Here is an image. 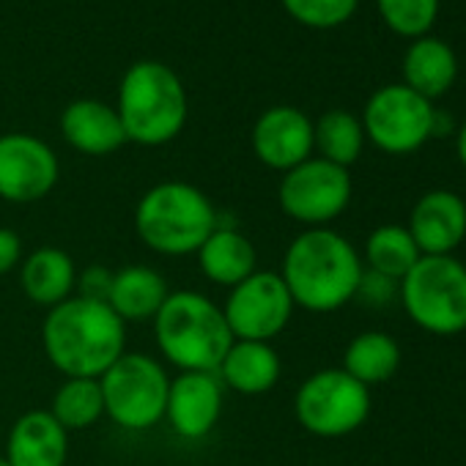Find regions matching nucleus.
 <instances>
[{"label":"nucleus","instance_id":"f257e3e1","mask_svg":"<svg viewBox=\"0 0 466 466\" xmlns=\"http://www.w3.org/2000/svg\"><path fill=\"white\" fill-rule=\"evenodd\" d=\"M42 346L66 379H99L127 351V324L107 302L75 294L47 310Z\"/></svg>","mask_w":466,"mask_h":466},{"label":"nucleus","instance_id":"f03ea898","mask_svg":"<svg viewBox=\"0 0 466 466\" xmlns=\"http://www.w3.org/2000/svg\"><path fill=\"white\" fill-rule=\"evenodd\" d=\"M362 258L354 245L332 228H305L289 245L280 278L297 308L335 313L357 297Z\"/></svg>","mask_w":466,"mask_h":466},{"label":"nucleus","instance_id":"7ed1b4c3","mask_svg":"<svg viewBox=\"0 0 466 466\" xmlns=\"http://www.w3.org/2000/svg\"><path fill=\"white\" fill-rule=\"evenodd\" d=\"M211 198L189 181H159L135 206L137 239L157 256H195L217 228Z\"/></svg>","mask_w":466,"mask_h":466},{"label":"nucleus","instance_id":"20e7f679","mask_svg":"<svg viewBox=\"0 0 466 466\" xmlns=\"http://www.w3.org/2000/svg\"><path fill=\"white\" fill-rule=\"evenodd\" d=\"M154 340L181 373H217L233 335L217 302L198 291H173L154 316Z\"/></svg>","mask_w":466,"mask_h":466},{"label":"nucleus","instance_id":"39448f33","mask_svg":"<svg viewBox=\"0 0 466 466\" xmlns=\"http://www.w3.org/2000/svg\"><path fill=\"white\" fill-rule=\"evenodd\" d=\"M116 113L129 143L165 146L176 140L187 124V91L170 66L137 61L121 80Z\"/></svg>","mask_w":466,"mask_h":466},{"label":"nucleus","instance_id":"423d86ee","mask_svg":"<svg viewBox=\"0 0 466 466\" xmlns=\"http://www.w3.org/2000/svg\"><path fill=\"white\" fill-rule=\"evenodd\" d=\"M398 297L406 316L431 335L466 329V267L455 256H422L398 283Z\"/></svg>","mask_w":466,"mask_h":466},{"label":"nucleus","instance_id":"0eeeda50","mask_svg":"<svg viewBox=\"0 0 466 466\" xmlns=\"http://www.w3.org/2000/svg\"><path fill=\"white\" fill-rule=\"evenodd\" d=\"M99 387L105 417H110L118 428L140 433L165 420L170 379L154 357L143 351H124L99 376Z\"/></svg>","mask_w":466,"mask_h":466},{"label":"nucleus","instance_id":"6e6552de","mask_svg":"<svg viewBox=\"0 0 466 466\" xmlns=\"http://www.w3.org/2000/svg\"><path fill=\"white\" fill-rule=\"evenodd\" d=\"M297 422L321 439H338L365 425L370 414V390L343 368H324L308 376L294 395Z\"/></svg>","mask_w":466,"mask_h":466},{"label":"nucleus","instance_id":"1a4fd4ad","mask_svg":"<svg viewBox=\"0 0 466 466\" xmlns=\"http://www.w3.org/2000/svg\"><path fill=\"white\" fill-rule=\"evenodd\" d=\"M433 102L422 99L403 83H392L379 88L362 113L365 140H370L379 151L403 157L422 148L433 137Z\"/></svg>","mask_w":466,"mask_h":466},{"label":"nucleus","instance_id":"9d476101","mask_svg":"<svg viewBox=\"0 0 466 466\" xmlns=\"http://www.w3.org/2000/svg\"><path fill=\"white\" fill-rule=\"evenodd\" d=\"M278 203L294 222H302L305 228H327L351 203V176L340 165L310 157L283 173Z\"/></svg>","mask_w":466,"mask_h":466},{"label":"nucleus","instance_id":"9b49d317","mask_svg":"<svg viewBox=\"0 0 466 466\" xmlns=\"http://www.w3.org/2000/svg\"><path fill=\"white\" fill-rule=\"evenodd\" d=\"M297 305L280 278V272L256 269L248 280L228 289L222 305L225 324L233 340L272 343L291 321Z\"/></svg>","mask_w":466,"mask_h":466},{"label":"nucleus","instance_id":"f8f14e48","mask_svg":"<svg viewBox=\"0 0 466 466\" xmlns=\"http://www.w3.org/2000/svg\"><path fill=\"white\" fill-rule=\"evenodd\" d=\"M61 176L56 151L36 135H0V200L36 203L47 198Z\"/></svg>","mask_w":466,"mask_h":466},{"label":"nucleus","instance_id":"ddd939ff","mask_svg":"<svg viewBox=\"0 0 466 466\" xmlns=\"http://www.w3.org/2000/svg\"><path fill=\"white\" fill-rule=\"evenodd\" d=\"M222 398L225 387L217 373H178L167 387L165 422L181 439H203L222 417Z\"/></svg>","mask_w":466,"mask_h":466},{"label":"nucleus","instance_id":"4468645a","mask_svg":"<svg viewBox=\"0 0 466 466\" xmlns=\"http://www.w3.org/2000/svg\"><path fill=\"white\" fill-rule=\"evenodd\" d=\"M253 151L272 170H291L313 157V121L291 105L269 107L253 127Z\"/></svg>","mask_w":466,"mask_h":466},{"label":"nucleus","instance_id":"2eb2a0df","mask_svg":"<svg viewBox=\"0 0 466 466\" xmlns=\"http://www.w3.org/2000/svg\"><path fill=\"white\" fill-rule=\"evenodd\" d=\"M406 228L420 256H452L466 239V203L450 189H431L414 203Z\"/></svg>","mask_w":466,"mask_h":466},{"label":"nucleus","instance_id":"dca6fc26","mask_svg":"<svg viewBox=\"0 0 466 466\" xmlns=\"http://www.w3.org/2000/svg\"><path fill=\"white\" fill-rule=\"evenodd\" d=\"M4 447V458L12 466H64L69 458V431L47 409H34L15 420Z\"/></svg>","mask_w":466,"mask_h":466},{"label":"nucleus","instance_id":"f3484780","mask_svg":"<svg viewBox=\"0 0 466 466\" xmlns=\"http://www.w3.org/2000/svg\"><path fill=\"white\" fill-rule=\"evenodd\" d=\"M61 135L75 151L86 157H107L129 143L116 107L99 99L72 102L61 113Z\"/></svg>","mask_w":466,"mask_h":466},{"label":"nucleus","instance_id":"a211bd4d","mask_svg":"<svg viewBox=\"0 0 466 466\" xmlns=\"http://www.w3.org/2000/svg\"><path fill=\"white\" fill-rule=\"evenodd\" d=\"M283 373V362L272 343L261 340H233L228 354L217 368V379L225 390L239 395H264L269 392Z\"/></svg>","mask_w":466,"mask_h":466},{"label":"nucleus","instance_id":"6ab92c4d","mask_svg":"<svg viewBox=\"0 0 466 466\" xmlns=\"http://www.w3.org/2000/svg\"><path fill=\"white\" fill-rule=\"evenodd\" d=\"M195 256L203 278L222 289H233L242 280H248L256 272V261H258L253 242L242 230L230 225H217Z\"/></svg>","mask_w":466,"mask_h":466},{"label":"nucleus","instance_id":"aec40b11","mask_svg":"<svg viewBox=\"0 0 466 466\" xmlns=\"http://www.w3.org/2000/svg\"><path fill=\"white\" fill-rule=\"evenodd\" d=\"M20 286L34 305L56 308L77 291L75 258L61 248H39L20 264Z\"/></svg>","mask_w":466,"mask_h":466},{"label":"nucleus","instance_id":"412c9836","mask_svg":"<svg viewBox=\"0 0 466 466\" xmlns=\"http://www.w3.org/2000/svg\"><path fill=\"white\" fill-rule=\"evenodd\" d=\"M400 72H403L406 88L433 102L452 88L458 77V58H455V50L444 39L420 36V39H411L409 50L403 53Z\"/></svg>","mask_w":466,"mask_h":466},{"label":"nucleus","instance_id":"4be33fe9","mask_svg":"<svg viewBox=\"0 0 466 466\" xmlns=\"http://www.w3.org/2000/svg\"><path fill=\"white\" fill-rule=\"evenodd\" d=\"M167 283L165 278L146 267V264H129L113 272L110 289H107V305L110 310L124 321H154L159 308L167 299Z\"/></svg>","mask_w":466,"mask_h":466},{"label":"nucleus","instance_id":"5701e85b","mask_svg":"<svg viewBox=\"0 0 466 466\" xmlns=\"http://www.w3.org/2000/svg\"><path fill=\"white\" fill-rule=\"evenodd\" d=\"M351 379L365 384L368 390L373 384L390 381L400 368V346L387 332H360L343 351L340 365Z\"/></svg>","mask_w":466,"mask_h":466},{"label":"nucleus","instance_id":"b1692460","mask_svg":"<svg viewBox=\"0 0 466 466\" xmlns=\"http://www.w3.org/2000/svg\"><path fill=\"white\" fill-rule=\"evenodd\" d=\"M365 148L362 121L349 110H327L319 121H313V151L321 159L340 165L349 170L360 159Z\"/></svg>","mask_w":466,"mask_h":466},{"label":"nucleus","instance_id":"393cba45","mask_svg":"<svg viewBox=\"0 0 466 466\" xmlns=\"http://www.w3.org/2000/svg\"><path fill=\"white\" fill-rule=\"evenodd\" d=\"M420 258L422 256H420L406 225H381L370 233L368 242H365L368 269L379 272L395 283H400Z\"/></svg>","mask_w":466,"mask_h":466},{"label":"nucleus","instance_id":"a878e982","mask_svg":"<svg viewBox=\"0 0 466 466\" xmlns=\"http://www.w3.org/2000/svg\"><path fill=\"white\" fill-rule=\"evenodd\" d=\"M64 431H86L105 417L99 379H64L47 409Z\"/></svg>","mask_w":466,"mask_h":466},{"label":"nucleus","instance_id":"bb28decb","mask_svg":"<svg viewBox=\"0 0 466 466\" xmlns=\"http://www.w3.org/2000/svg\"><path fill=\"white\" fill-rule=\"evenodd\" d=\"M384 25L409 39L428 36L439 17V0H376Z\"/></svg>","mask_w":466,"mask_h":466},{"label":"nucleus","instance_id":"cd10ccee","mask_svg":"<svg viewBox=\"0 0 466 466\" xmlns=\"http://www.w3.org/2000/svg\"><path fill=\"white\" fill-rule=\"evenodd\" d=\"M283 9L308 28H338L351 20L360 0H280Z\"/></svg>","mask_w":466,"mask_h":466},{"label":"nucleus","instance_id":"c85d7f7f","mask_svg":"<svg viewBox=\"0 0 466 466\" xmlns=\"http://www.w3.org/2000/svg\"><path fill=\"white\" fill-rule=\"evenodd\" d=\"M395 294H398V283H395V280H390V278H384V275H379V272H370V269L362 272L357 297H362L368 305H384V302H390Z\"/></svg>","mask_w":466,"mask_h":466},{"label":"nucleus","instance_id":"c756f323","mask_svg":"<svg viewBox=\"0 0 466 466\" xmlns=\"http://www.w3.org/2000/svg\"><path fill=\"white\" fill-rule=\"evenodd\" d=\"M110 280H113V272H110V269H105V267H91V269H86L83 275H77V291H80V297H86V299L105 302V299H107Z\"/></svg>","mask_w":466,"mask_h":466},{"label":"nucleus","instance_id":"7c9ffc66","mask_svg":"<svg viewBox=\"0 0 466 466\" xmlns=\"http://www.w3.org/2000/svg\"><path fill=\"white\" fill-rule=\"evenodd\" d=\"M23 264V239L12 228H0V275H9Z\"/></svg>","mask_w":466,"mask_h":466},{"label":"nucleus","instance_id":"2f4dec72","mask_svg":"<svg viewBox=\"0 0 466 466\" xmlns=\"http://www.w3.org/2000/svg\"><path fill=\"white\" fill-rule=\"evenodd\" d=\"M455 148H458V159H461V165L466 167V121H463V124H461V129H458Z\"/></svg>","mask_w":466,"mask_h":466},{"label":"nucleus","instance_id":"473e14b6","mask_svg":"<svg viewBox=\"0 0 466 466\" xmlns=\"http://www.w3.org/2000/svg\"><path fill=\"white\" fill-rule=\"evenodd\" d=\"M0 466H12V463H9L6 458H0Z\"/></svg>","mask_w":466,"mask_h":466},{"label":"nucleus","instance_id":"72a5a7b5","mask_svg":"<svg viewBox=\"0 0 466 466\" xmlns=\"http://www.w3.org/2000/svg\"><path fill=\"white\" fill-rule=\"evenodd\" d=\"M0 444H4V441H0Z\"/></svg>","mask_w":466,"mask_h":466}]
</instances>
